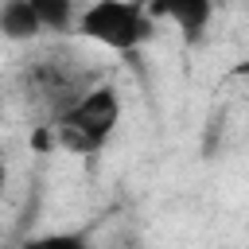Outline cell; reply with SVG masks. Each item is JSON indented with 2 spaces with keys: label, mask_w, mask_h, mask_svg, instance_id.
<instances>
[{
  "label": "cell",
  "mask_w": 249,
  "mask_h": 249,
  "mask_svg": "<svg viewBox=\"0 0 249 249\" xmlns=\"http://www.w3.org/2000/svg\"><path fill=\"white\" fill-rule=\"evenodd\" d=\"M121 117V97L113 86H89L86 93H78L70 105L58 109V144L70 152H97L113 124Z\"/></svg>",
  "instance_id": "cell-1"
},
{
  "label": "cell",
  "mask_w": 249,
  "mask_h": 249,
  "mask_svg": "<svg viewBox=\"0 0 249 249\" xmlns=\"http://www.w3.org/2000/svg\"><path fill=\"white\" fill-rule=\"evenodd\" d=\"M78 31L113 51H132L136 43L148 39V16L136 0H93L82 12Z\"/></svg>",
  "instance_id": "cell-2"
},
{
  "label": "cell",
  "mask_w": 249,
  "mask_h": 249,
  "mask_svg": "<svg viewBox=\"0 0 249 249\" xmlns=\"http://www.w3.org/2000/svg\"><path fill=\"white\" fill-rule=\"evenodd\" d=\"M43 16L35 12L31 0H4L0 8V31L12 39V43H23V39H35L43 31Z\"/></svg>",
  "instance_id": "cell-3"
},
{
  "label": "cell",
  "mask_w": 249,
  "mask_h": 249,
  "mask_svg": "<svg viewBox=\"0 0 249 249\" xmlns=\"http://www.w3.org/2000/svg\"><path fill=\"white\" fill-rule=\"evenodd\" d=\"M160 12H167L183 27V35L198 39L206 19H210V12H214V0H160Z\"/></svg>",
  "instance_id": "cell-4"
},
{
  "label": "cell",
  "mask_w": 249,
  "mask_h": 249,
  "mask_svg": "<svg viewBox=\"0 0 249 249\" xmlns=\"http://www.w3.org/2000/svg\"><path fill=\"white\" fill-rule=\"evenodd\" d=\"M31 4L51 31H66L70 19H74V0H31Z\"/></svg>",
  "instance_id": "cell-5"
}]
</instances>
